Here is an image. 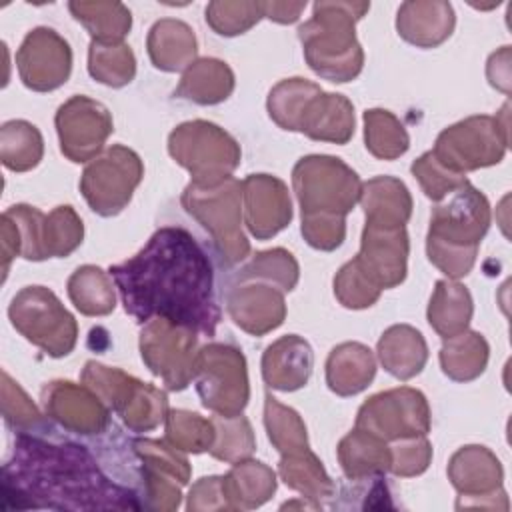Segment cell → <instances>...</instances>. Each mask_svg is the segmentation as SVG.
<instances>
[{
  "mask_svg": "<svg viewBox=\"0 0 512 512\" xmlns=\"http://www.w3.org/2000/svg\"><path fill=\"white\" fill-rule=\"evenodd\" d=\"M4 214L18 228V234H20V256L26 258V260H34V262L46 260V256H44V242H42L46 214L40 212L34 206H28V204H14Z\"/></svg>",
  "mask_w": 512,
  "mask_h": 512,
  "instance_id": "f907efd6",
  "label": "cell"
},
{
  "mask_svg": "<svg viewBox=\"0 0 512 512\" xmlns=\"http://www.w3.org/2000/svg\"><path fill=\"white\" fill-rule=\"evenodd\" d=\"M376 374V360L368 346L342 342L330 350L326 360V384L338 396L362 392Z\"/></svg>",
  "mask_w": 512,
  "mask_h": 512,
  "instance_id": "d4e9b609",
  "label": "cell"
},
{
  "mask_svg": "<svg viewBox=\"0 0 512 512\" xmlns=\"http://www.w3.org/2000/svg\"><path fill=\"white\" fill-rule=\"evenodd\" d=\"M184 210L210 234L226 264L242 262L250 244L242 232V182L234 176L214 188L188 184L180 198Z\"/></svg>",
  "mask_w": 512,
  "mask_h": 512,
  "instance_id": "8992f818",
  "label": "cell"
},
{
  "mask_svg": "<svg viewBox=\"0 0 512 512\" xmlns=\"http://www.w3.org/2000/svg\"><path fill=\"white\" fill-rule=\"evenodd\" d=\"M300 276V268L296 258L284 250V248H272L254 254V258L238 272V282H250V280H266V284H272L280 288L282 292L294 290Z\"/></svg>",
  "mask_w": 512,
  "mask_h": 512,
  "instance_id": "60d3db41",
  "label": "cell"
},
{
  "mask_svg": "<svg viewBox=\"0 0 512 512\" xmlns=\"http://www.w3.org/2000/svg\"><path fill=\"white\" fill-rule=\"evenodd\" d=\"M366 224L400 228L412 214V196L406 184L394 176H376L362 184L360 200Z\"/></svg>",
  "mask_w": 512,
  "mask_h": 512,
  "instance_id": "cb8c5ba5",
  "label": "cell"
},
{
  "mask_svg": "<svg viewBox=\"0 0 512 512\" xmlns=\"http://www.w3.org/2000/svg\"><path fill=\"white\" fill-rule=\"evenodd\" d=\"M212 424H214V442L208 452L214 458L234 464L252 456L256 448V440H254L250 422L242 414L238 416L214 414Z\"/></svg>",
  "mask_w": 512,
  "mask_h": 512,
  "instance_id": "b9f144b4",
  "label": "cell"
},
{
  "mask_svg": "<svg viewBox=\"0 0 512 512\" xmlns=\"http://www.w3.org/2000/svg\"><path fill=\"white\" fill-rule=\"evenodd\" d=\"M370 10V2H316L312 18L298 26L306 64L330 82L354 80L364 66V52L356 40V22Z\"/></svg>",
  "mask_w": 512,
  "mask_h": 512,
  "instance_id": "277c9868",
  "label": "cell"
},
{
  "mask_svg": "<svg viewBox=\"0 0 512 512\" xmlns=\"http://www.w3.org/2000/svg\"><path fill=\"white\" fill-rule=\"evenodd\" d=\"M322 92V88L306 78L280 80L268 94V114L284 130L298 132L306 106Z\"/></svg>",
  "mask_w": 512,
  "mask_h": 512,
  "instance_id": "8d00e7d4",
  "label": "cell"
},
{
  "mask_svg": "<svg viewBox=\"0 0 512 512\" xmlns=\"http://www.w3.org/2000/svg\"><path fill=\"white\" fill-rule=\"evenodd\" d=\"M454 24V8L444 0H408L396 14L398 34L418 48L440 46L450 38Z\"/></svg>",
  "mask_w": 512,
  "mask_h": 512,
  "instance_id": "44dd1931",
  "label": "cell"
},
{
  "mask_svg": "<svg viewBox=\"0 0 512 512\" xmlns=\"http://www.w3.org/2000/svg\"><path fill=\"white\" fill-rule=\"evenodd\" d=\"M132 446L144 464L156 466V468L172 474L180 484H186L190 480L188 460L166 440L140 438V440H134Z\"/></svg>",
  "mask_w": 512,
  "mask_h": 512,
  "instance_id": "816d5d0a",
  "label": "cell"
},
{
  "mask_svg": "<svg viewBox=\"0 0 512 512\" xmlns=\"http://www.w3.org/2000/svg\"><path fill=\"white\" fill-rule=\"evenodd\" d=\"M356 428H362L384 442L426 436L430 432L428 400L420 390L410 386L378 392L360 406Z\"/></svg>",
  "mask_w": 512,
  "mask_h": 512,
  "instance_id": "7c38bea8",
  "label": "cell"
},
{
  "mask_svg": "<svg viewBox=\"0 0 512 512\" xmlns=\"http://www.w3.org/2000/svg\"><path fill=\"white\" fill-rule=\"evenodd\" d=\"M226 308L234 324L252 336H264L286 318L284 292L256 280L232 286L226 296Z\"/></svg>",
  "mask_w": 512,
  "mask_h": 512,
  "instance_id": "d6986e66",
  "label": "cell"
},
{
  "mask_svg": "<svg viewBox=\"0 0 512 512\" xmlns=\"http://www.w3.org/2000/svg\"><path fill=\"white\" fill-rule=\"evenodd\" d=\"M196 332L154 318L140 332V354L152 374L160 376L172 392L184 390L192 382L196 360Z\"/></svg>",
  "mask_w": 512,
  "mask_h": 512,
  "instance_id": "4fadbf2b",
  "label": "cell"
},
{
  "mask_svg": "<svg viewBox=\"0 0 512 512\" xmlns=\"http://www.w3.org/2000/svg\"><path fill=\"white\" fill-rule=\"evenodd\" d=\"M72 16L88 30L92 42L118 44L132 28V14L122 2H68Z\"/></svg>",
  "mask_w": 512,
  "mask_h": 512,
  "instance_id": "1f68e13d",
  "label": "cell"
},
{
  "mask_svg": "<svg viewBox=\"0 0 512 512\" xmlns=\"http://www.w3.org/2000/svg\"><path fill=\"white\" fill-rule=\"evenodd\" d=\"M2 416L16 432H40L44 428L42 414L6 370H2Z\"/></svg>",
  "mask_w": 512,
  "mask_h": 512,
  "instance_id": "c3c4849f",
  "label": "cell"
},
{
  "mask_svg": "<svg viewBox=\"0 0 512 512\" xmlns=\"http://www.w3.org/2000/svg\"><path fill=\"white\" fill-rule=\"evenodd\" d=\"M44 140L40 130L26 120H8L0 128V160L12 172H26L40 164Z\"/></svg>",
  "mask_w": 512,
  "mask_h": 512,
  "instance_id": "d590c367",
  "label": "cell"
},
{
  "mask_svg": "<svg viewBox=\"0 0 512 512\" xmlns=\"http://www.w3.org/2000/svg\"><path fill=\"white\" fill-rule=\"evenodd\" d=\"M302 236L316 250H336L346 236L344 216L332 214H312L302 216Z\"/></svg>",
  "mask_w": 512,
  "mask_h": 512,
  "instance_id": "db71d44e",
  "label": "cell"
},
{
  "mask_svg": "<svg viewBox=\"0 0 512 512\" xmlns=\"http://www.w3.org/2000/svg\"><path fill=\"white\" fill-rule=\"evenodd\" d=\"M390 448L392 454V464L390 470L396 476H418L422 474L432 458V444L428 442L426 436H414V438H402L396 440Z\"/></svg>",
  "mask_w": 512,
  "mask_h": 512,
  "instance_id": "f5cc1de1",
  "label": "cell"
},
{
  "mask_svg": "<svg viewBox=\"0 0 512 512\" xmlns=\"http://www.w3.org/2000/svg\"><path fill=\"white\" fill-rule=\"evenodd\" d=\"M90 76L110 88H122L134 80L136 58L128 44H100L90 42L88 50Z\"/></svg>",
  "mask_w": 512,
  "mask_h": 512,
  "instance_id": "f35d334b",
  "label": "cell"
},
{
  "mask_svg": "<svg viewBox=\"0 0 512 512\" xmlns=\"http://www.w3.org/2000/svg\"><path fill=\"white\" fill-rule=\"evenodd\" d=\"M264 426L268 432V440L272 446L284 454H296L308 450L306 426L300 414L284 404H280L274 396H264Z\"/></svg>",
  "mask_w": 512,
  "mask_h": 512,
  "instance_id": "ab89813d",
  "label": "cell"
},
{
  "mask_svg": "<svg viewBox=\"0 0 512 512\" xmlns=\"http://www.w3.org/2000/svg\"><path fill=\"white\" fill-rule=\"evenodd\" d=\"M508 148V102L496 116H468L444 128L434 148L436 160L452 172L466 174L470 170L498 164Z\"/></svg>",
  "mask_w": 512,
  "mask_h": 512,
  "instance_id": "52a82bcc",
  "label": "cell"
},
{
  "mask_svg": "<svg viewBox=\"0 0 512 512\" xmlns=\"http://www.w3.org/2000/svg\"><path fill=\"white\" fill-rule=\"evenodd\" d=\"M278 474L288 488L300 492L308 500H314L318 506L320 498L334 496L336 486L310 448L296 454H284L278 462Z\"/></svg>",
  "mask_w": 512,
  "mask_h": 512,
  "instance_id": "836d02e7",
  "label": "cell"
},
{
  "mask_svg": "<svg viewBox=\"0 0 512 512\" xmlns=\"http://www.w3.org/2000/svg\"><path fill=\"white\" fill-rule=\"evenodd\" d=\"M192 382L202 406L220 416H238L248 404L250 386L242 350L212 342L196 352Z\"/></svg>",
  "mask_w": 512,
  "mask_h": 512,
  "instance_id": "30bf717a",
  "label": "cell"
},
{
  "mask_svg": "<svg viewBox=\"0 0 512 512\" xmlns=\"http://www.w3.org/2000/svg\"><path fill=\"white\" fill-rule=\"evenodd\" d=\"M164 440L180 452H204L214 442L212 418H202L190 410H168Z\"/></svg>",
  "mask_w": 512,
  "mask_h": 512,
  "instance_id": "7bdbcfd3",
  "label": "cell"
},
{
  "mask_svg": "<svg viewBox=\"0 0 512 512\" xmlns=\"http://www.w3.org/2000/svg\"><path fill=\"white\" fill-rule=\"evenodd\" d=\"M214 496L224 498L222 492V476H208V478H200L192 490H190V498H188V510H216V508H224L218 500H214ZM226 500V498H224ZM228 504V502H226ZM230 508V506H228Z\"/></svg>",
  "mask_w": 512,
  "mask_h": 512,
  "instance_id": "11a10c76",
  "label": "cell"
},
{
  "mask_svg": "<svg viewBox=\"0 0 512 512\" xmlns=\"http://www.w3.org/2000/svg\"><path fill=\"white\" fill-rule=\"evenodd\" d=\"M142 176L140 156L122 144H114L88 162L80 178V192L96 214L110 218L128 206Z\"/></svg>",
  "mask_w": 512,
  "mask_h": 512,
  "instance_id": "8fae6325",
  "label": "cell"
},
{
  "mask_svg": "<svg viewBox=\"0 0 512 512\" xmlns=\"http://www.w3.org/2000/svg\"><path fill=\"white\" fill-rule=\"evenodd\" d=\"M46 414L76 434H98L110 424V408L86 384L54 380L42 388Z\"/></svg>",
  "mask_w": 512,
  "mask_h": 512,
  "instance_id": "2e32d148",
  "label": "cell"
},
{
  "mask_svg": "<svg viewBox=\"0 0 512 512\" xmlns=\"http://www.w3.org/2000/svg\"><path fill=\"white\" fill-rule=\"evenodd\" d=\"M410 170L414 178L420 182L424 194L432 202L444 200L448 194H452L456 188H460L468 180L464 174L452 172L446 166H442L430 150L424 152L420 158H416Z\"/></svg>",
  "mask_w": 512,
  "mask_h": 512,
  "instance_id": "681fc988",
  "label": "cell"
},
{
  "mask_svg": "<svg viewBox=\"0 0 512 512\" xmlns=\"http://www.w3.org/2000/svg\"><path fill=\"white\" fill-rule=\"evenodd\" d=\"M234 90V72L218 58L194 60L182 74L174 96L200 106L224 102Z\"/></svg>",
  "mask_w": 512,
  "mask_h": 512,
  "instance_id": "83f0119b",
  "label": "cell"
},
{
  "mask_svg": "<svg viewBox=\"0 0 512 512\" xmlns=\"http://www.w3.org/2000/svg\"><path fill=\"white\" fill-rule=\"evenodd\" d=\"M486 74L488 82L494 88L502 90L504 94H510V46H502L488 58Z\"/></svg>",
  "mask_w": 512,
  "mask_h": 512,
  "instance_id": "9f6ffc18",
  "label": "cell"
},
{
  "mask_svg": "<svg viewBox=\"0 0 512 512\" xmlns=\"http://www.w3.org/2000/svg\"><path fill=\"white\" fill-rule=\"evenodd\" d=\"M146 48L154 68L164 72H180L188 68L198 50L194 30L176 18L156 20L148 32Z\"/></svg>",
  "mask_w": 512,
  "mask_h": 512,
  "instance_id": "484cf974",
  "label": "cell"
},
{
  "mask_svg": "<svg viewBox=\"0 0 512 512\" xmlns=\"http://www.w3.org/2000/svg\"><path fill=\"white\" fill-rule=\"evenodd\" d=\"M366 150L380 160H396L410 148V136L404 124L384 108L364 112Z\"/></svg>",
  "mask_w": 512,
  "mask_h": 512,
  "instance_id": "74e56055",
  "label": "cell"
},
{
  "mask_svg": "<svg viewBox=\"0 0 512 512\" xmlns=\"http://www.w3.org/2000/svg\"><path fill=\"white\" fill-rule=\"evenodd\" d=\"M376 352L384 370L398 380L414 378L422 372L428 360L424 336L408 324L390 326L378 340Z\"/></svg>",
  "mask_w": 512,
  "mask_h": 512,
  "instance_id": "4316f807",
  "label": "cell"
},
{
  "mask_svg": "<svg viewBox=\"0 0 512 512\" xmlns=\"http://www.w3.org/2000/svg\"><path fill=\"white\" fill-rule=\"evenodd\" d=\"M312 364L314 356L310 344L296 334H288L264 350L262 376L270 388L292 392L306 386L312 374Z\"/></svg>",
  "mask_w": 512,
  "mask_h": 512,
  "instance_id": "7402d4cb",
  "label": "cell"
},
{
  "mask_svg": "<svg viewBox=\"0 0 512 512\" xmlns=\"http://www.w3.org/2000/svg\"><path fill=\"white\" fill-rule=\"evenodd\" d=\"M380 288L362 272L356 258L346 262L334 276V296L344 308L362 310L380 298Z\"/></svg>",
  "mask_w": 512,
  "mask_h": 512,
  "instance_id": "7dc6e473",
  "label": "cell"
},
{
  "mask_svg": "<svg viewBox=\"0 0 512 512\" xmlns=\"http://www.w3.org/2000/svg\"><path fill=\"white\" fill-rule=\"evenodd\" d=\"M124 310L136 322L168 320L196 334L214 336L220 306L214 266L182 226H162L132 258L110 266Z\"/></svg>",
  "mask_w": 512,
  "mask_h": 512,
  "instance_id": "6da1fadb",
  "label": "cell"
},
{
  "mask_svg": "<svg viewBox=\"0 0 512 512\" xmlns=\"http://www.w3.org/2000/svg\"><path fill=\"white\" fill-rule=\"evenodd\" d=\"M2 252H4V274L8 270V264L10 260L20 254V234H18V228L14 226V222L2 214Z\"/></svg>",
  "mask_w": 512,
  "mask_h": 512,
  "instance_id": "680465c9",
  "label": "cell"
},
{
  "mask_svg": "<svg viewBox=\"0 0 512 512\" xmlns=\"http://www.w3.org/2000/svg\"><path fill=\"white\" fill-rule=\"evenodd\" d=\"M4 508L138 510V494L112 482L90 450L68 440L16 432L2 464Z\"/></svg>",
  "mask_w": 512,
  "mask_h": 512,
  "instance_id": "7a4b0ae2",
  "label": "cell"
},
{
  "mask_svg": "<svg viewBox=\"0 0 512 512\" xmlns=\"http://www.w3.org/2000/svg\"><path fill=\"white\" fill-rule=\"evenodd\" d=\"M84 238V224L72 206H56L44 218V256L66 258L72 254Z\"/></svg>",
  "mask_w": 512,
  "mask_h": 512,
  "instance_id": "ee69618b",
  "label": "cell"
},
{
  "mask_svg": "<svg viewBox=\"0 0 512 512\" xmlns=\"http://www.w3.org/2000/svg\"><path fill=\"white\" fill-rule=\"evenodd\" d=\"M16 66L26 88L34 92L56 90L72 72L70 44L56 30L38 26L24 36L16 52Z\"/></svg>",
  "mask_w": 512,
  "mask_h": 512,
  "instance_id": "9a60e30c",
  "label": "cell"
},
{
  "mask_svg": "<svg viewBox=\"0 0 512 512\" xmlns=\"http://www.w3.org/2000/svg\"><path fill=\"white\" fill-rule=\"evenodd\" d=\"M12 326L52 358L68 356L78 340V324L58 296L44 286H24L10 302Z\"/></svg>",
  "mask_w": 512,
  "mask_h": 512,
  "instance_id": "9c48e42d",
  "label": "cell"
},
{
  "mask_svg": "<svg viewBox=\"0 0 512 512\" xmlns=\"http://www.w3.org/2000/svg\"><path fill=\"white\" fill-rule=\"evenodd\" d=\"M264 18H270L278 24H292L300 18L302 10L306 8V2H260Z\"/></svg>",
  "mask_w": 512,
  "mask_h": 512,
  "instance_id": "6f0895ef",
  "label": "cell"
},
{
  "mask_svg": "<svg viewBox=\"0 0 512 512\" xmlns=\"http://www.w3.org/2000/svg\"><path fill=\"white\" fill-rule=\"evenodd\" d=\"M502 476L500 460L486 446L478 444L462 446L448 464V478L460 498H478V502L494 498L502 492ZM478 502H472V506Z\"/></svg>",
  "mask_w": 512,
  "mask_h": 512,
  "instance_id": "ffe728a7",
  "label": "cell"
},
{
  "mask_svg": "<svg viewBox=\"0 0 512 512\" xmlns=\"http://www.w3.org/2000/svg\"><path fill=\"white\" fill-rule=\"evenodd\" d=\"M276 490L272 468L258 460L234 462L230 472L222 476V492L230 510H250L262 506Z\"/></svg>",
  "mask_w": 512,
  "mask_h": 512,
  "instance_id": "f1b7e54d",
  "label": "cell"
},
{
  "mask_svg": "<svg viewBox=\"0 0 512 512\" xmlns=\"http://www.w3.org/2000/svg\"><path fill=\"white\" fill-rule=\"evenodd\" d=\"M408 250L410 244L404 226L382 228L366 224L356 262L380 290H388L404 282Z\"/></svg>",
  "mask_w": 512,
  "mask_h": 512,
  "instance_id": "e0dca14e",
  "label": "cell"
},
{
  "mask_svg": "<svg viewBox=\"0 0 512 512\" xmlns=\"http://www.w3.org/2000/svg\"><path fill=\"white\" fill-rule=\"evenodd\" d=\"M292 186L302 216H346L360 200L362 192L358 174L342 158L328 154L300 158L292 168Z\"/></svg>",
  "mask_w": 512,
  "mask_h": 512,
  "instance_id": "ba28073f",
  "label": "cell"
},
{
  "mask_svg": "<svg viewBox=\"0 0 512 512\" xmlns=\"http://www.w3.org/2000/svg\"><path fill=\"white\" fill-rule=\"evenodd\" d=\"M298 132L312 140L346 144L354 134V106L342 94L320 92L306 106Z\"/></svg>",
  "mask_w": 512,
  "mask_h": 512,
  "instance_id": "603a6c76",
  "label": "cell"
},
{
  "mask_svg": "<svg viewBox=\"0 0 512 512\" xmlns=\"http://www.w3.org/2000/svg\"><path fill=\"white\" fill-rule=\"evenodd\" d=\"M168 414V398L166 394L152 386L138 382L126 406L118 412L122 422L134 432H148L154 430Z\"/></svg>",
  "mask_w": 512,
  "mask_h": 512,
  "instance_id": "f6af8a7d",
  "label": "cell"
},
{
  "mask_svg": "<svg viewBox=\"0 0 512 512\" xmlns=\"http://www.w3.org/2000/svg\"><path fill=\"white\" fill-rule=\"evenodd\" d=\"M448 196L430 214L426 254L440 272L456 280L476 262L478 246L490 228V204L468 180Z\"/></svg>",
  "mask_w": 512,
  "mask_h": 512,
  "instance_id": "3957f363",
  "label": "cell"
},
{
  "mask_svg": "<svg viewBox=\"0 0 512 512\" xmlns=\"http://www.w3.org/2000/svg\"><path fill=\"white\" fill-rule=\"evenodd\" d=\"M244 222L258 240H268L292 220V202L286 184L270 174H250L242 180Z\"/></svg>",
  "mask_w": 512,
  "mask_h": 512,
  "instance_id": "ac0fdd59",
  "label": "cell"
},
{
  "mask_svg": "<svg viewBox=\"0 0 512 512\" xmlns=\"http://www.w3.org/2000/svg\"><path fill=\"white\" fill-rule=\"evenodd\" d=\"M262 14L260 2H210L206 6V22L220 36H238L248 32Z\"/></svg>",
  "mask_w": 512,
  "mask_h": 512,
  "instance_id": "bcb514c9",
  "label": "cell"
},
{
  "mask_svg": "<svg viewBox=\"0 0 512 512\" xmlns=\"http://www.w3.org/2000/svg\"><path fill=\"white\" fill-rule=\"evenodd\" d=\"M488 352L490 348L484 336L472 330L444 338L440 348L442 372L454 382H470L486 370Z\"/></svg>",
  "mask_w": 512,
  "mask_h": 512,
  "instance_id": "d6a6232c",
  "label": "cell"
},
{
  "mask_svg": "<svg viewBox=\"0 0 512 512\" xmlns=\"http://www.w3.org/2000/svg\"><path fill=\"white\" fill-rule=\"evenodd\" d=\"M60 152L70 162L94 160L108 136L114 132L110 110L84 94H76L66 100L54 116Z\"/></svg>",
  "mask_w": 512,
  "mask_h": 512,
  "instance_id": "5bb4252c",
  "label": "cell"
},
{
  "mask_svg": "<svg viewBox=\"0 0 512 512\" xmlns=\"http://www.w3.org/2000/svg\"><path fill=\"white\" fill-rule=\"evenodd\" d=\"M338 462L348 478L378 476L390 470L392 454L382 438L354 426L338 444Z\"/></svg>",
  "mask_w": 512,
  "mask_h": 512,
  "instance_id": "f546056e",
  "label": "cell"
},
{
  "mask_svg": "<svg viewBox=\"0 0 512 512\" xmlns=\"http://www.w3.org/2000/svg\"><path fill=\"white\" fill-rule=\"evenodd\" d=\"M168 152L192 176L196 188H214L232 178L240 164L238 142L208 120H190L176 126L168 136Z\"/></svg>",
  "mask_w": 512,
  "mask_h": 512,
  "instance_id": "5b68a950",
  "label": "cell"
},
{
  "mask_svg": "<svg viewBox=\"0 0 512 512\" xmlns=\"http://www.w3.org/2000/svg\"><path fill=\"white\" fill-rule=\"evenodd\" d=\"M112 276L102 268L84 264L68 278V296L76 310L86 316H106L116 308Z\"/></svg>",
  "mask_w": 512,
  "mask_h": 512,
  "instance_id": "e575fe53",
  "label": "cell"
},
{
  "mask_svg": "<svg viewBox=\"0 0 512 512\" xmlns=\"http://www.w3.org/2000/svg\"><path fill=\"white\" fill-rule=\"evenodd\" d=\"M474 306L466 286L454 280H438L428 304V322L444 340L468 330Z\"/></svg>",
  "mask_w": 512,
  "mask_h": 512,
  "instance_id": "4dcf8cb0",
  "label": "cell"
}]
</instances>
